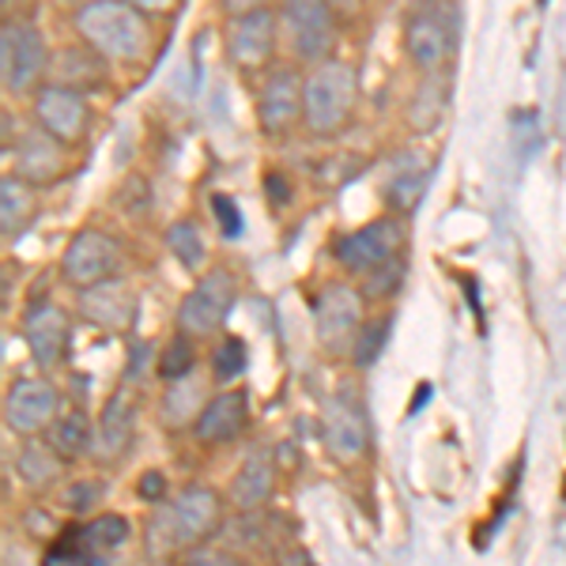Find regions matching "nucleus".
<instances>
[{"label": "nucleus", "instance_id": "obj_1", "mask_svg": "<svg viewBox=\"0 0 566 566\" xmlns=\"http://www.w3.org/2000/svg\"><path fill=\"white\" fill-rule=\"evenodd\" d=\"M72 27L91 50H98L114 65H148L155 50L148 12L129 0H84L72 12Z\"/></svg>", "mask_w": 566, "mask_h": 566}, {"label": "nucleus", "instance_id": "obj_2", "mask_svg": "<svg viewBox=\"0 0 566 566\" xmlns=\"http://www.w3.org/2000/svg\"><path fill=\"white\" fill-rule=\"evenodd\" d=\"M219 522V495L205 483L186 488L178 499H170L148 525V552L151 555H175L189 552L193 544L205 541Z\"/></svg>", "mask_w": 566, "mask_h": 566}, {"label": "nucleus", "instance_id": "obj_3", "mask_svg": "<svg viewBox=\"0 0 566 566\" xmlns=\"http://www.w3.org/2000/svg\"><path fill=\"white\" fill-rule=\"evenodd\" d=\"M355 95H359V84H355V69L348 61L333 57V61H322V65L310 69L306 91H303L306 133H314V136L340 133L355 109Z\"/></svg>", "mask_w": 566, "mask_h": 566}, {"label": "nucleus", "instance_id": "obj_4", "mask_svg": "<svg viewBox=\"0 0 566 566\" xmlns=\"http://www.w3.org/2000/svg\"><path fill=\"white\" fill-rule=\"evenodd\" d=\"M461 15L458 0H416L412 15L405 23V50L419 69L434 72L446 69V61L458 50Z\"/></svg>", "mask_w": 566, "mask_h": 566}, {"label": "nucleus", "instance_id": "obj_5", "mask_svg": "<svg viewBox=\"0 0 566 566\" xmlns=\"http://www.w3.org/2000/svg\"><path fill=\"white\" fill-rule=\"evenodd\" d=\"M280 34L298 61L322 65L336 50V8L333 0H280Z\"/></svg>", "mask_w": 566, "mask_h": 566}, {"label": "nucleus", "instance_id": "obj_6", "mask_svg": "<svg viewBox=\"0 0 566 566\" xmlns=\"http://www.w3.org/2000/svg\"><path fill=\"white\" fill-rule=\"evenodd\" d=\"M53 53L34 23H4L0 31V80L8 95H34L50 76Z\"/></svg>", "mask_w": 566, "mask_h": 566}, {"label": "nucleus", "instance_id": "obj_7", "mask_svg": "<svg viewBox=\"0 0 566 566\" xmlns=\"http://www.w3.org/2000/svg\"><path fill=\"white\" fill-rule=\"evenodd\" d=\"M336 261L355 276H374V272L389 269L392 261H405V227L392 216L374 219V223L336 242Z\"/></svg>", "mask_w": 566, "mask_h": 566}, {"label": "nucleus", "instance_id": "obj_8", "mask_svg": "<svg viewBox=\"0 0 566 566\" xmlns=\"http://www.w3.org/2000/svg\"><path fill=\"white\" fill-rule=\"evenodd\" d=\"M363 314H367V303H363L359 287H352V283H328L314 303V328L322 348L328 355L352 352L355 340H359Z\"/></svg>", "mask_w": 566, "mask_h": 566}, {"label": "nucleus", "instance_id": "obj_9", "mask_svg": "<svg viewBox=\"0 0 566 566\" xmlns=\"http://www.w3.org/2000/svg\"><path fill=\"white\" fill-rule=\"evenodd\" d=\"M280 39V12L269 4L227 20V57L242 72H258L269 65Z\"/></svg>", "mask_w": 566, "mask_h": 566}, {"label": "nucleus", "instance_id": "obj_10", "mask_svg": "<svg viewBox=\"0 0 566 566\" xmlns=\"http://www.w3.org/2000/svg\"><path fill=\"white\" fill-rule=\"evenodd\" d=\"M122 242L106 231H80L76 239L69 242V250L61 253V276H65L72 287L84 291V287H95L103 280H114L122 272Z\"/></svg>", "mask_w": 566, "mask_h": 566}, {"label": "nucleus", "instance_id": "obj_11", "mask_svg": "<svg viewBox=\"0 0 566 566\" xmlns=\"http://www.w3.org/2000/svg\"><path fill=\"white\" fill-rule=\"evenodd\" d=\"M234 298H239V283L227 269H212L197 280V287L181 298L178 310V325L181 333L189 336H208L216 328H223L227 314L234 310Z\"/></svg>", "mask_w": 566, "mask_h": 566}, {"label": "nucleus", "instance_id": "obj_12", "mask_svg": "<svg viewBox=\"0 0 566 566\" xmlns=\"http://www.w3.org/2000/svg\"><path fill=\"white\" fill-rule=\"evenodd\" d=\"M303 91L306 76H298L295 65H276L261 80L258 91V125L264 136H287L303 122Z\"/></svg>", "mask_w": 566, "mask_h": 566}, {"label": "nucleus", "instance_id": "obj_13", "mask_svg": "<svg viewBox=\"0 0 566 566\" xmlns=\"http://www.w3.org/2000/svg\"><path fill=\"white\" fill-rule=\"evenodd\" d=\"M34 125H42L45 133H53L61 144H80L91 129V106L87 95L61 84H42L34 91V103H31Z\"/></svg>", "mask_w": 566, "mask_h": 566}, {"label": "nucleus", "instance_id": "obj_14", "mask_svg": "<svg viewBox=\"0 0 566 566\" xmlns=\"http://www.w3.org/2000/svg\"><path fill=\"white\" fill-rule=\"evenodd\" d=\"M61 392L45 378H20L4 397V423L15 434H34L57 423Z\"/></svg>", "mask_w": 566, "mask_h": 566}, {"label": "nucleus", "instance_id": "obj_15", "mask_svg": "<svg viewBox=\"0 0 566 566\" xmlns=\"http://www.w3.org/2000/svg\"><path fill=\"white\" fill-rule=\"evenodd\" d=\"M136 310H140V298H136V291L122 276L80 291V314H84V322H91L95 328H106V333H125V328H133Z\"/></svg>", "mask_w": 566, "mask_h": 566}, {"label": "nucleus", "instance_id": "obj_16", "mask_svg": "<svg viewBox=\"0 0 566 566\" xmlns=\"http://www.w3.org/2000/svg\"><path fill=\"white\" fill-rule=\"evenodd\" d=\"M65 159L69 144H61L42 125L15 136V178H23L27 186H53L65 175Z\"/></svg>", "mask_w": 566, "mask_h": 566}, {"label": "nucleus", "instance_id": "obj_17", "mask_svg": "<svg viewBox=\"0 0 566 566\" xmlns=\"http://www.w3.org/2000/svg\"><path fill=\"white\" fill-rule=\"evenodd\" d=\"M322 431H325L328 453L340 461H355L367 450V416H363V405L352 389H340L328 400Z\"/></svg>", "mask_w": 566, "mask_h": 566}, {"label": "nucleus", "instance_id": "obj_18", "mask_svg": "<svg viewBox=\"0 0 566 566\" xmlns=\"http://www.w3.org/2000/svg\"><path fill=\"white\" fill-rule=\"evenodd\" d=\"M23 333H27V344H31L34 363H39L42 370H53L69 355L72 322L61 306H53V303L31 306V314L23 317Z\"/></svg>", "mask_w": 566, "mask_h": 566}, {"label": "nucleus", "instance_id": "obj_19", "mask_svg": "<svg viewBox=\"0 0 566 566\" xmlns=\"http://www.w3.org/2000/svg\"><path fill=\"white\" fill-rule=\"evenodd\" d=\"M50 76H53V84L72 87V91H80V95L103 91L106 87V57L98 50H91L87 42L65 45V50L53 53Z\"/></svg>", "mask_w": 566, "mask_h": 566}, {"label": "nucleus", "instance_id": "obj_20", "mask_svg": "<svg viewBox=\"0 0 566 566\" xmlns=\"http://www.w3.org/2000/svg\"><path fill=\"white\" fill-rule=\"evenodd\" d=\"M245 419H250V408H245L242 392H223V397L208 400L205 412L197 416V438L208 446L234 442L245 431Z\"/></svg>", "mask_w": 566, "mask_h": 566}, {"label": "nucleus", "instance_id": "obj_21", "mask_svg": "<svg viewBox=\"0 0 566 566\" xmlns=\"http://www.w3.org/2000/svg\"><path fill=\"white\" fill-rule=\"evenodd\" d=\"M133 423H136V416H133V400H129V392H114V397L106 400V408H103V419H98V431H95V453L103 461H114V458H122L125 453V446L133 442Z\"/></svg>", "mask_w": 566, "mask_h": 566}, {"label": "nucleus", "instance_id": "obj_22", "mask_svg": "<svg viewBox=\"0 0 566 566\" xmlns=\"http://www.w3.org/2000/svg\"><path fill=\"white\" fill-rule=\"evenodd\" d=\"M272 488H276V461H272L269 450H258L245 458L239 469V476L231 483V502L239 510H258L269 502Z\"/></svg>", "mask_w": 566, "mask_h": 566}, {"label": "nucleus", "instance_id": "obj_23", "mask_svg": "<svg viewBox=\"0 0 566 566\" xmlns=\"http://www.w3.org/2000/svg\"><path fill=\"white\" fill-rule=\"evenodd\" d=\"M129 541V522L117 514L95 517L91 525H84L80 533H72V563H87V559H103L106 552L122 547Z\"/></svg>", "mask_w": 566, "mask_h": 566}, {"label": "nucleus", "instance_id": "obj_24", "mask_svg": "<svg viewBox=\"0 0 566 566\" xmlns=\"http://www.w3.org/2000/svg\"><path fill=\"white\" fill-rule=\"evenodd\" d=\"M446 103H450V72H446V69L427 72V80L419 84L416 103H412V125H416V129L419 133L434 129Z\"/></svg>", "mask_w": 566, "mask_h": 566}, {"label": "nucleus", "instance_id": "obj_25", "mask_svg": "<svg viewBox=\"0 0 566 566\" xmlns=\"http://www.w3.org/2000/svg\"><path fill=\"white\" fill-rule=\"evenodd\" d=\"M34 186H27L23 178L8 175L4 186H0V223H4V234L12 239L15 231H23L34 216Z\"/></svg>", "mask_w": 566, "mask_h": 566}, {"label": "nucleus", "instance_id": "obj_26", "mask_svg": "<svg viewBox=\"0 0 566 566\" xmlns=\"http://www.w3.org/2000/svg\"><path fill=\"white\" fill-rule=\"evenodd\" d=\"M15 472L31 483V488H50L53 480L61 476V453L53 446H42V442H27L15 458Z\"/></svg>", "mask_w": 566, "mask_h": 566}, {"label": "nucleus", "instance_id": "obj_27", "mask_svg": "<svg viewBox=\"0 0 566 566\" xmlns=\"http://www.w3.org/2000/svg\"><path fill=\"white\" fill-rule=\"evenodd\" d=\"M50 446L61 453V458H80L95 446V431H91L84 412H69L61 416L57 423L50 427Z\"/></svg>", "mask_w": 566, "mask_h": 566}, {"label": "nucleus", "instance_id": "obj_28", "mask_svg": "<svg viewBox=\"0 0 566 566\" xmlns=\"http://www.w3.org/2000/svg\"><path fill=\"white\" fill-rule=\"evenodd\" d=\"M167 245H170V253L186 264V269H200V264H205L208 250H205V239H200L193 219H178V223H170L167 227Z\"/></svg>", "mask_w": 566, "mask_h": 566}, {"label": "nucleus", "instance_id": "obj_29", "mask_svg": "<svg viewBox=\"0 0 566 566\" xmlns=\"http://www.w3.org/2000/svg\"><path fill=\"white\" fill-rule=\"evenodd\" d=\"M197 367V348H193V336L189 333H181L175 336V340L163 348L159 355V378L163 381H181V378H189Z\"/></svg>", "mask_w": 566, "mask_h": 566}, {"label": "nucleus", "instance_id": "obj_30", "mask_svg": "<svg viewBox=\"0 0 566 566\" xmlns=\"http://www.w3.org/2000/svg\"><path fill=\"white\" fill-rule=\"evenodd\" d=\"M197 400H200V386H197V381H189V378L170 381L167 397H163V419H167L170 427L189 423V419L197 416Z\"/></svg>", "mask_w": 566, "mask_h": 566}, {"label": "nucleus", "instance_id": "obj_31", "mask_svg": "<svg viewBox=\"0 0 566 566\" xmlns=\"http://www.w3.org/2000/svg\"><path fill=\"white\" fill-rule=\"evenodd\" d=\"M423 189H427V167H408V170H400V175L389 181V205L397 208V212H408V208H416V205H419Z\"/></svg>", "mask_w": 566, "mask_h": 566}, {"label": "nucleus", "instance_id": "obj_32", "mask_svg": "<svg viewBox=\"0 0 566 566\" xmlns=\"http://www.w3.org/2000/svg\"><path fill=\"white\" fill-rule=\"evenodd\" d=\"M245 363H250V355H245V344L239 336H227L223 344L216 348L212 355V378L216 381H234L245 374Z\"/></svg>", "mask_w": 566, "mask_h": 566}, {"label": "nucleus", "instance_id": "obj_33", "mask_svg": "<svg viewBox=\"0 0 566 566\" xmlns=\"http://www.w3.org/2000/svg\"><path fill=\"white\" fill-rule=\"evenodd\" d=\"M386 333H389V322H381V325H367V328H363L359 340H355V348H352V359L359 363V367H370V363L378 359L381 344H386Z\"/></svg>", "mask_w": 566, "mask_h": 566}, {"label": "nucleus", "instance_id": "obj_34", "mask_svg": "<svg viewBox=\"0 0 566 566\" xmlns=\"http://www.w3.org/2000/svg\"><path fill=\"white\" fill-rule=\"evenodd\" d=\"M103 483L98 480H84V483H72V488L65 491V506L72 510V514H87L91 506H95L98 499H103Z\"/></svg>", "mask_w": 566, "mask_h": 566}, {"label": "nucleus", "instance_id": "obj_35", "mask_svg": "<svg viewBox=\"0 0 566 566\" xmlns=\"http://www.w3.org/2000/svg\"><path fill=\"white\" fill-rule=\"evenodd\" d=\"M212 212L219 219V231H223V239H239V234H242V212H239V205H234L231 197H216L212 200Z\"/></svg>", "mask_w": 566, "mask_h": 566}, {"label": "nucleus", "instance_id": "obj_36", "mask_svg": "<svg viewBox=\"0 0 566 566\" xmlns=\"http://www.w3.org/2000/svg\"><path fill=\"white\" fill-rule=\"evenodd\" d=\"M181 566H245V563L234 559L231 552H216V547H189Z\"/></svg>", "mask_w": 566, "mask_h": 566}, {"label": "nucleus", "instance_id": "obj_37", "mask_svg": "<svg viewBox=\"0 0 566 566\" xmlns=\"http://www.w3.org/2000/svg\"><path fill=\"white\" fill-rule=\"evenodd\" d=\"M370 280V295H392V291H400V280H405V261H392L389 269L374 272Z\"/></svg>", "mask_w": 566, "mask_h": 566}, {"label": "nucleus", "instance_id": "obj_38", "mask_svg": "<svg viewBox=\"0 0 566 566\" xmlns=\"http://www.w3.org/2000/svg\"><path fill=\"white\" fill-rule=\"evenodd\" d=\"M136 495L144 502H163L167 499V476L163 472H144L140 483H136Z\"/></svg>", "mask_w": 566, "mask_h": 566}, {"label": "nucleus", "instance_id": "obj_39", "mask_svg": "<svg viewBox=\"0 0 566 566\" xmlns=\"http://www.w3.org/2000/svg\"><path fill=\"white\" fill-rule=\"evenodd\" d=\"M39 0H4V23H31Z\"/></svg>", "mask_w": 566, "mask_h": 566}, {"label": "nucleus", "instance_id": "obj_40", "mask_svg": "<svg viewBox=\"0 0 566 566\" xmlns=\"http://www.w3.org/2000/svg\"><path fill=\"white\" fill-rule=\"evenodd\" d=\"M219 4H223V12L242 15V12H253V8H264L269 0H219Z\"/></svg>", "mask_w": 566, "mask_h": 566}, {"label": "nucleus", "instance_id": "obj_41", "mask_svg": "<svg viewBox=\"0 0 566 566\" xmlns=\"http://www.w3.org/2000/svg\"><path fill=\"white\" fill-rule=\"evenodd\" d=\"M129 4H136L140 12H148V15H159V12H170L178 0H129Z\"/></svg>", "mask_w": 566, "mask_h": 566}, {"label": "nucleus", "instance_id": "obj_42", "mask_svg": "<svg viewBox=\"0 0 566 566\" xmlns=\"http://www.w3.org/2000/svg\"><path fill=\"white\" fill-rule=\"evenodd\" d=\"M65 4H84V0H65Z\"/></svg>", "mask_w": 566, "mask_h": 566}]
</instances>
